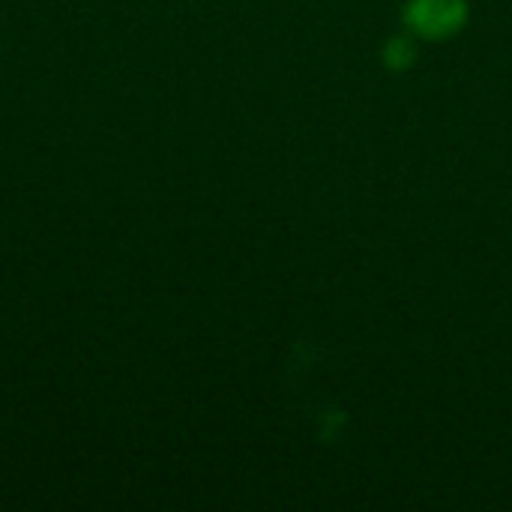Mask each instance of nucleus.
<instances>
[{"label": "nucleus", "mask_w": 512, "mask_h": 512, "mask_svg": "<svg viewBox=\"0 0 512 512\" xmlns=\"http://www.w3.org/2000/svg\"><path fill=\"white\" fill-rule=\"evenodd\" d=\"M471 18L468 0H408L402 9V24L411 36L426 42L453 39Z\"/></svg>", "instance_id": "1"}, {"label": "nucleus", "mask_w": 512, "mask_h": 512, "mask_svg": "<svg viewBox=\"0 0 512 512\" xmlns=\"http://www.w3.org/2000/svg\"><path fill=\"white\" fill-rule=\"evenodd\" d=\"M381 57H384V66H387V69H393V72H405V69H411V66L417 63V45H414L411 33L390 36V39L384 42Z\"/></svg>", "instance_id": "2"}]
</instances>
